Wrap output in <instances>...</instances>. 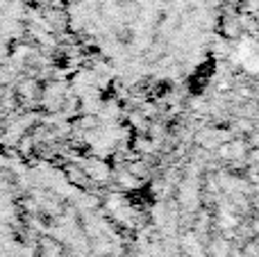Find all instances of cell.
I'll list each match as a JSON object with an SVG mask.
<instances>
[{
	"label": "cell",
	"mask_w": 259,
	"mask_h": 257,
	"mask_svg": "<svg viewBox=\"0 0 259 257\" xmlns=\"http://www.w3.org/2000/svg\"><path fill=\"white\" fill-rule=\"evenodd\" d=\"M121 182H123V185H125V187H137V178H130V176H121Z\"/></svg>",
	"instance_id": "6da1fadb"
}]
</instances>
